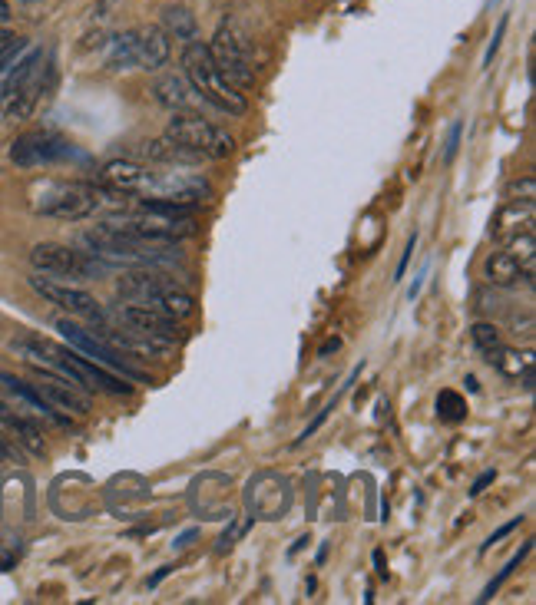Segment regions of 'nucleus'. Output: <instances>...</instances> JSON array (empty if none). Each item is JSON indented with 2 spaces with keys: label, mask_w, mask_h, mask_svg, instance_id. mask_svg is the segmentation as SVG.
<instances>
[{
  "label": "nucleus",
  "mask_w": 536,
  "mask_h": 605,
  "mask_svg": "<svg viewBox=\"0 0 536 605\" xmlns=\"http://www.w3.org/2000/svg\"><path fill=\"white\" fill-rule=\"evenodd\" d=\"M10 351H14L24 364L40 367V371H50V374H60L80 387H93V391H103L113 397L133 394V384H126L120 374L110 371V367L83 358V354L73 351L70 344L63 348V344H53L47 338H40V334H17V338L10 341Z\"/></svg>",
  "instance_id": "f257e3e1"
},
{
  "label": "nucleus",
  "mask_w": 536,
  "mask_h": 605,
  "mask_svg": "<svg viewBox=\"0 0 536 605\" xmlns=\"http://www.w3.org/2000/svg\"><path fill=\"white\" fill-rule=\"evenodd\" d=\"M83 245L87 252L103 258L106 265H130V268H159V265H176L179 248L173 242H153L139 239V235L120 232L113 225H96V229L83 232Z\"/></svg>",
  "instance_id": "f03ea898"
},
{
  "label": "nucleus",
  "mask_w": 536,
  "mask_h": 605,
  "mask_svg": "<svg viewBox=\"0 0 536 605\" xmlns=\"http://www.w3.org/2000/svg\"><path fill=\"white\" fill-rule=\"evenodd\" d=\"M182 63H186V80L192 83V90L199 93V100L206 106H216L219 113H229V116H242L249 110L245 93L219 73L216 60H212L209 53V43L189 40L186 53H182Z\"/></svg>",
  "instance_id": "7ed1b4c3"
},
{
  "label": "nucleus",
  "mask_w": 536,
  "mask_h": 605,
  "mask_svg": "<svg viewBox=\"0 0 536 605\" xmlns=\"http://www.w3.org/2000/svg\"><path fill=\"white\" fill-rule=\"evenodd\" d=\"M103 225H113L120 232L139 235V239H153V242H173L179 245L182 239H192L199 232L196 215L189 212H169V209H156V205L139 202V209H123L103 219Z\"/></svg>",
  "instance_id": "20e7f679"
},
{
  "label": "nucleus",
  "mask_w": 536,
  "mask_h": 605,
  "mask_svg": "<svg viewBox=\"0 0 536 605\" xmlns=\"http://www.w3.org/2000/svg\"><path fill=\"white\" fill-rule=\"evenodd\" d=\"M103 196L106 189L93 186V182H47V186L37 189L34 212L57 222H80L100 209L106 202Z\"/></svg>",
  "instance_id": "39448f33"
},
{
  "label": "nucleus",
  "mask_w": 536,
  "mask_h": 605,
  "mask_svg": "<svg viewBox=\"0 0 536 605\" xmlns=\"http://www.w3.org/2000/svg\"><path fill=\"white\" fill-rule=\"evenodd\" d=\"M166 136L202 159H229L235 153V139L225 129L202 120V113H173Z\"/></svg>",
  "instance_id": "423d86ee"
},
{
  "label": "nucleus",
  "mask_w": 536,
  "mask_h": 605,
  "mask_svg": "<svg viewBox=\"0 0 536 605\" xmlns=\"http://www.w3.org/2000/svg\"><path fill=\"white\" fill-rule=\"evenodd\" d=\"M30 265H34L40 275H53V278H103L113 272V265H106L103 258H96L90 252H77V248L57 245V242L34 245Z\"/></svg>",
  "instance_id": "0eeeda50"
},
{
  "label": "nucleus",
  "mask_w": 536,
  "mask_h": 605,
  "mask_svg": "<svg viewBox=\"0 0 536 605\" xmlns=\"http://www.w3.org/2000/svg\"><path fill=\"white\" fill-rule=\"evenodd\" d=\"M209 53L225 80L239 90H249L255 83V60H252V43L235 24H222L216 37L209 43Z\"/></svg>",
  "instance_id": "6e6552de"
},
{
  "label": "nucleus",
  "mask_w": 536,
  "mask_h": 605,
  "mask_svg": "<svg viewBox=\"0 0 536 605\" xmlns=\"http://www.w3.org/2000/svg\"><path fill=\"white\" fill-rule=\"evenodd\" d=\"M57 331L63 334V341H67L73 351L83 354V358H90V361H96V364L110 367V371H116L120 377H130V381H146V374L136 371V367L126 361L110 341H103L96 331H87L83 324L70 321V318H60V321H57Z\"/></svg>",
  "instance_id": "1a4fd4ad"
},
{
  "label": "nucleus",
  "mask_w": 536,
  "mask_h": 605,
  "mask_svg": "<svg viewBox=\"0 0 536 605\" xmlns=\"http://www.w3.org/2000/svg\"><path fill=\"white\" fill-rule=\"evenodd\" d=\"M77 146L67 143L63 136L57 133H24L20 139H14L10 146V162L20 169H40V166H57V162H67V159H77Z\"/></svg>",
  "instance_id": "9d476101"
},
{
  "label": "nucleus",
  "mask_w": 536,
  "mask_h": 605,
  "mask_svg": "<svg viewBox=\"0 0 536 605\" xmlns=\"http://www.w3.org/2000/svg\"><path fill=\"white\" fill-rule=\"evenodd\" d=\"M487 278H490V285H497V288L517 285L520 278L530 282L533 278V229L513 235L503 252H493L487 258Z\"/></svg>",
  "instance_id": "9b49d317"
},
{
  "label": "nucleus",
  "mask_w": 536,
  "mask_h": 605,
  "mask_svg": "<svg viewBox=\"0 0 536 605\" xmlns=\"http://www.w3.org/2000/svg\"><path fill=\"white\" fill-rule=\"evenodd\" d=\"M30 288H34L40 298H47L50 305H57V308H63V311H70L73 318L90 321V324H96V328H103V324H106V308L90 295V291H83V288H70V285H60V282H53V278L40 275V272H37L34 278H30Z\"/></svg>",
  "instance_id": "f8f14e48"
},
{
  "label": "nucleus",
  "mask_w": 536,
  "mask_h": 605,
  "mask_svg": "<svg viewBox=\"0 0 536 605\" xmlns=\"http://www.w3.org/2000/svg\"><path fill=\"white\" fill-rule=\"evenodd\" d=\"M34 371H37L34 374V391L44 397L50 407L67 410V414H77V417H87L93 410V401L80 391V384H73L60 374L40 371V367H34Z\"/></svg>",
  "instance_id": "ddd939ff"
},
{
  "label": "nucleus",
  "mask_w": 536,
  "mask_h": 605,
  "mask_svg": "<svg viewBox=\"0 0 536 605\" xmlns=\"http://www.w3.org/2000/svg\"><path fill=\"white\" fill-rule=\"evenodd\" d=\"M149 182H153V169L143 166V162L133 159H113L106 162L100 172V186L113 196H130V199H143L149 192Z\"/></svg>",
  "instance_id": "4468645a"
},
{
  "label": "nucleus",
  "mask_w": 536,
  "mask_h": 605,
  "mask_svg": "<svg viewBox=\"0 0 536 605\" xmlns=\"http://www.w3.org/2000/svg\"><path fill=\"white\" fill-rule=\"evenodd\" d=\"M50 83H53V67H50V57L44 53V57L37 60V67L30 70V77L20 83V90L10 96V103L4 106V113L0 116H7V120H30L34 116V110H37V103L44 100V93L50 90Z\"/></svg>",
  "instance_id": "2eb2a0df"
},
{
  "label": "nucleus",
  "mask_w": 536,
  "mask_h": 605,
  "mask_svg": "<svg viewBox=\"0 0 536 605\" xmlns=\"http://www.w3.org/2000/svg\"><path fill=\"white\" fill-rule=\"evenodd\" d=\"M120 321L126 324V328H133L139 334H149V338L166 341V344H173V341L182 338V328L176 324V318H169V315H163V311L146 308V305L120 308Z\"/></svg>",
  "instance_id": "dca6fc26"
},
{
  "label": "nucleus",
  "mask_w": 536,
  "mask_h": 605,
  "mask_svg": "<svg viewBox=\"0 0 536 605\" xmlns=\"http://www.w3.org/2000/svg\"><path fill=\"white\" fill-rule=\"evenodd\" d=\"M44 57V50L40 47H27L17 53V57H10L4 67H0V113H4V106L10 103V96L20 90V83L30 77V70L37 67V60Z\"/></svg>",
  "instance_id": "f3484780"
},
{
  "label": "nucleus",
  "mask_w": 536,
  "mask_h": 605,
  "mask_svg": "<svg viewBox=\"0 0 536 605\" xmlns=\"http://www.w3.org/2000/svg\"><path fill=\"white\" fill-rule=\"evenodd\" d=\"M153 93H156V100L173 113H202V106H206L186 77H163L153 86Z\"/></svg>",
  "instance_id": "a211bd4d"
},
{
  "label": "nucleus",
  "mask_w": 536,
  "mask_h": 605,
  "mask_svg": "<svg viewBox=\"0 0 536 605\" xmlns=\"http://www.w3.org/2000/svg\"><path fill=\"white\" fill-rule=\"evenodd\" d=\"M166 288H176V282L169 275H159V272H149V268H143V272H133L116 282V291H120L123 298H133L139 301V305H146L149 298H156L159 291Z\"/></svg>",
  "instance_id": "6ab92c4d"
},
{
  "label": "nucleus",
  "mask_w": 536,
  "mask_h": 605,
  "mask_svg": "<svg viewBox=\"0 0 536 605\" xmlns=\"http://www.w3.org/2000/svg\"><path fill=\"white\" fill-rule=\"evenodd\" d=\"M136 153L143 156L146 162H156V166H196V162H202V156L189 153L186 146H179L176 139H169V136L139 143Z\"/></svg>",
  "instance_id": "aec40b11"
},
{
  "label": "nucleus",
  "mask_w": 536,
  "mask_h": 605,
  "mask_svg": "<svg viewBox=\"0 0 536 605\" xmlns=\"http://www.w3.org/2000/svg\"><path fill=\"white\" fill-rule=\"evenodd\" d=\"M103 67L120 73V70H136L139 67V43L136 30H123V34H113L103 43Z\"/></svg>",
  "instance_id": "412c9836"
},
{
  "label": "nucleus",
  "mask_w": 536,
  "mask_h": 605,
  "mask_svg": "<svg viewBox=\"0 0 536 605\" xmlns=\"http://www.w3.org/2000/svg\"><path fill=\"white\" fill-rule=\"evenodd\" d=\"M139 43V70H159L169 60V37L163 27H139L136 30Z\"/></svg>",
  "instance_id": "4be33fe9"
},
{
  "label": "nucleus",
  "mask_w": 536,
  "mask_h": 605,
  "mask_svg": "<svg viewBox=\"0 0 536 605\" xmlns=\"http://www.w3.org/2000/svg\"><path fill=\"white\" fill-rule=\"evenodd\" d=\"M484 354H487V364L497 367L500 374H507V377H520L523 374V384L533 387V361H530V354L507 351L503 344H497V348H490Z\"/></svg>",
  "instance_id": "5701e85b"
},
{
  "label": "nucleus",
  "mask_w": 536,
  "mask_h": 605,
  "mask_svg": "<svg viewBox=\"0 0 536 605\" xmlns=\"http://www.w3.org/2000/svg\"><path fill=\"white\" fill-rule=\"evenodd\" d=\"M530 222H533V202L523 205V212H520V202H507V209L493 219V235H497V239H513V235L527 232Z\"/></svg>",
  "instance_id": "b1692460"
},
{
  "label": "nucleus",
  "mask_w": 536,
  "mask_h": 605,
  "mask_svg": "<svg viewBox=\"0 0 536 605\" xmlns=\"http://www.w3.org/2000/svg\"><path fill=\"white\" fill-rule=\"evenodd\" d=\"M146 308H156V311H163V315L182 321V318H189L192 311H196V298H192L189 291H182V288H166V291H159L156 298H149Z\"/></svg>",
  "instance_id": "393cba45"
},
{
  "label": "nucleus",
  "mask_w": 536,
  "mask_h": 605,
  "mask_svg": "<svg viewBox=\"0 0 536 605\" xmlns=\"http://www.w3.org/2000/svg\"><path fill=\"white\" fill-rule=\"evenodd\" d=\"M163 30H166V37H176V40H196V34H199V24H196V14L192 10H186V7H166L163 10Z\"/></svg>",
  "instance_id": "a878e982"
},
{
  "label": "nucleus",
  "mask_w": 536,
  "mask_h": 605,
  "mask_svg": "<svg viewBox=\"0 0 536 605\" xmlns=\"http://www.w3.org/2000/svg\"><path fill=\"white\" fill-rule=\"evenodd\" d=\"M437 417L444 424H460V420H467V401L457 391H441L437 394Z\"/></svg>",
  "instance_id": "bb28decb"
},
{
  "label": "nucleus",
  "mask_w": 536,
  "mask_h": 605,
  "mask_svg": "<svg viewBox=\"0 0 536 605\" xmlns=\"http://www.w3.org/2000/svg\"><path fill=\"white\" fill-rule=\"evenodd\" d=\"M530 549H533V543H527V546H523V549H520V553H517V556H513V559H510V563H507V566H503V569H500V576H497V579H490V586L484 589V596H480L477 602H490L493 596H497V592H500V586H503V582H507V579L513 576V569H517V566L523 563V559H527V556H530Z\"/></svg>",
  "instance_id": "cd10ccee"
},
{
  "label": "nucleus",
  "mask_w": 536,
  "mask_h": 605,
  "mask_svg": "<svg viewBox=\"0 0 536 605\" xmlns=\"http://www.w3.org/2000/svg\"><path fill=\"white\" fill-rule=\"evenodd\" d=\"M24 47H27L24 37H14V34H7V30H0V67H4L10 57H17Z\"/></svg>",
  "instance_id": "c85d7f7f"
},
{
  "label": "nucleus",
  "mask_w": 536,
  "mask_h": 605,
  "mask_svg": "<svg viewBox=\"0 0 536 605\" xmlns=\"http://www.w3.org/2000/svg\"><path fill=\"white\" fill-rule=\"evenodd\" d=\"M503 196H507V202H533V196H536V186H533V179L527 176L523 182H510V186H507V192H503Z\"/></svg>",
  "instance_id": "c756f323"
},
{
  "label": "nucleus",
  "mask_w": 536,
  "mask_h": 605,
  "mask_svg": "<svg viewBox=\"0 0 536 605\" xmlns=\"http://www.w3.org/2000/svg\"><path fill=\"white\" fill-rule=\"evenodd\" d=\"M474 344H477L480 351L497 348V344H500V334H497V328H493V324H474Z\"/></svg>",
  "instance_id": "7c9ffc66"
},
{
  "label": "nucleus",
  "mask_w": 536,
  "mask_h": 605,
  "mask_svg": "<svg viewBox=\"0 0 536 605\" xmlns=\"http://www.w3.org/2000/svg\"><path fill=\"white\" fill-rule=\"evenodd\" d=\"M331 410H335V401H331V404H328L325 410H318V417H315V420H312V424H308L305 430H302V437H298V440H295V447H302V444H305V440H308V437H315V430H318L321 424H325V420H328V414H331Z\"/></svg>",
  "instance_id": "2f4dec72"
},
{
  "label": "nucleus",
  "mask_w": 536,
  "mask_h": 605,
  "mask_svg": "<svg viewBox=\"0 0 536 605\" xmlns=\"http://www.w3.org/2000/svg\"><path fill=\"white\" fill-rule=\"evenodd\" d=\"M503 34H507V17H500V24H497V34H493L490 47H487V53H484V67H490V63H493V53L500 50V40H503Z\"/></svg>",
  "instance_id": "473e14b6"
},
{
  "label": "nucleus",
  "mask_w": 536,
  "mask_h": 605,
  "mask_svg": "<svg viewBox=\"0 0 536 605\" xmlns=\"http://www.w3.org/2000/svg\"><path fill=\"white\" fill-rule=\"evenodd\" d=\"M460 133H464V126H460V123L450 126L447 149H444V162H454V156H457V146H460Z\"/></svg>",
  "instance_id": "72a5a7b5"
},
{
  "label": "nucleus",
  "mask_w": 536,
  "mask_h": 605,
  "mask_svg": "<svg viewBox=\"0 0 536 605\" xmlns=\"http://www.w3.org/2000/svg\"><path fill=\"white\" fill-rule=\"evenodd\" d=\"M517 526H520V520H510L507 526H500V529H497V533H493V536L487 539V543H484V546H480V553H487V549H490L493 543H500V539H503V536H510V533H513V529H517Z\"/></svg>",
  "instance_id": "f704fd0d"
},
{
  "label": "nucleus",
  "mask_w": 536,
  "mask_h": 605,
  "mask_svg": "<svg viewBox=\"0 0 536 605\" xmlns=\"http://www.w3.org/2000/svg\"><path fill=\"white\" fill-rule=\"evenodd\" d=\"M414 245H417V235H411V239H407V248H404V255H401V265H398V272H394V282H401V278H404V268H407V262H411Z\"/></svg>",
  "instance_id": "c9c22d12"
},
{
  "label": "nucleus",
  "mask_w": 536,
  "mask_h": 605,
  "mask_svg": "<svg viewBox=\"0 0 536 605\" xmlns=\"http://www.w3.org/2000/svg\"><path fill=\"white\" fill-rule=\"evenodd\" d=\"M493 477H497V473H493V470H487V473H484V477H480V480H477L474 486H470V496H480V493H484V490H487V486L493 483Z\"/></svg>",
  "instance_id": "e433bc0d"
},
{
  "label": "nucleus",
  "mask_w": 536,
  "mask_h": 605,
  "mask_svg": "<svg viewBox=\"0 0 536 605\" xmlns=\"http://www.w3.org/2000/svg\"><path fill=\"white\" fill-rule=\"evenodd\" d=\"M338 348H341V341H338V338H335V341H328L325 348L318 351V358H328V354H331V351H338Z\"/></svg>",
  "instance_id": "4c0bfd02"
},
{
  "label": "nucleus",
  "mask_w": 536,
  "mask_h": 605,
  "mask_svg": "<svg viewBox=\"0 0 536 605\" xmlns=\"http://www.w3.org/2000/svg\"><path fill=\"white\" fill-rule=\"evenodd\" d=\"M192 539H196V529H189V533H182V536H179V543H176V549H186V546L192 543Z\"/></svg>",
  "instance_id": "58836bf2"
},
{
  "label": "nucleus",
  "mask_w": 536,
  "mask_h": 605,
  "mask_svg": "<svg viewBox=\"0 0 536 605\" xmlns=\"http://www.w3.org/2000/svg\"><path fill=\"white\" fill-rule=\"evenodd\" d=\"M374 563H378V572H381V576L388 579V569H384V553H381V549H378V553H374Z\"/></svg>",
  "instance_id": "ea45409f"
},
{
  "label": "nucleus",
  "mask_w": 536,
  "mask_h": 605,
  "mask_svg": "<svg viewBox=\"0 0 536 605\" xmlns=\"http://www.w3.org/2000/svg\"><path fill=\"white\" fill-rule=\"evenodd\" d=\"M10 20V7H7V0H0V24H7Z\"/></svg>",
  "instance_id": "a19ab883"
},
{
  "label": "nucleus",
  "mask_w": 536,
  "mask_h": 605,
  "mask_svg": "<svg viewBox=\"0 0 536 605\" xmlns=\"http://www.w3.org/2000/svg\"><path fill=\"white\" fill-rule=\"evenodd\" d=\"M10 566H14V556H4V553H0V569H10Z\"/></svg>",
  "instance_id": "79ce46f5"
},
{
  "label": "nucleus",
  "mask_w": 536,
  "mask_h": 605,
  "mask_svg": "<svg viewBox=\"0 0 536 605\" xmlns=\"http://www.w3.org/2000/svg\"><path fill=\"white\" fill-rule=\"evenodd\" d=\"M24 4H37V0H24Z\"/></svg>",
  "instance_id": "37998d69"
}]
</instances>
